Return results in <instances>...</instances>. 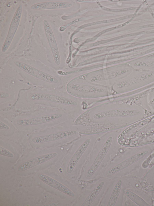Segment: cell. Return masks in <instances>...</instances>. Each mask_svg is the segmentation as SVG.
Wrapping results in <instances>:
<instances>
[{
    "mask_svg": "<svg viewBox=\"0 0 154 206\" xmlns=\"http://www.w3.org/2000/svg\"><path fill=\"white\" fill-rule=\"evenodd\" d=\"M133 65L134 69L154 71V58H147L135 61Z\"/></svg>",
    "mask_w": 154,
    "mask_h": 206,
    "instance_id": "16",
    "label": "cell"
},
{
    "mask_svg": "<svg viewBox=\"0 0 154 206\" xmlns=\"http://www.w3.org/2000/svg\"><path fill=\"white\" fill-rule=\"evenodd\" d=\"M128 76L116 84L117 88L135 89L154 85L153 71L134 69Z\"/></svg>",
    "mask_w": 154,
    "mask_h": 206,
    "instance_id": "1",
    "label": "cell"
},
{
    "mask_svg": "<svg viewBox=\"0 0 154 206\" xmlns=\"http://www.w3.org/2000/svg\"><path fill=\"white\" fill-rule=\"evenodd\" d=\"M57 155L56 153H52L34 157L20 165L18 167L17 170L20 172L27 170L53 159Z\"/></svg>",
    "mask_w": 154,
    "mask_h": 206,
    "instance_id": "12",
    "label": "cell"
},
{
    "mask_svg": "<svg viewBox=\"0 0 154 206\" xmlns=\"http://www.w3.org/2000/svg\"><path fill=\"white\" fill-rule=\"evenodd\" d=\"M14 64L23 71L43 81L52 84H56L58 82V79L54 76L27 63L16 61L14 62Z\"/></svg>",
    "mask_w": 154,
    "mask_h": 206,
    "instance_id": "2",
    "label": "cell"
},
{
    "mask_svg": "<svg viewBox=\"0 0 154 206\" xmlns=\"http://www.w3.org/2000/svg\"><path fill=\"white\" fill-rule=\"evenodd\" d=\"M134 69L133 67H129L99 74L92 77L89 80L91 82H96L118 77L127 76Z\"/></svg>",
    "mask_w": 154,
    "mask_h": 206,
    "instance_id": "11",
    "label": "cell"
},
{
    "mask_svg": "<svg viewBox=\"0 0 154 206\" xmlns=\"http://www.w3.org/2000/svg\"><path fill=\"white\" fill-rule=\"evenodd\" d=\"M148 153L147 150L143 151L126 159L108 170L106 175L111 176L122 171L143 158Z\"/></svg>",
    "mask_w": 154,
    "mask_h": 206,
    "instance_id": "10",
    "label": "cell"
},
{
    "mask_svg": "<svg viewBox=\"0 0 154 206\" xmlns=\"http://www.w3.org/2000/svg\"><path fill=\"white\" fill-rule=\"evenodd\" d=\"M104 185L103 182H100L93 190L82 204V206H90L100 192Z\"/></svg>",
    "mask_w": 154,
    "mask_h": 206,
    "instance_id": "19",
    "label": "cell"
},
{
    "mask_svg": "<svg viewBox=\"0 0 154 206\" xmlns=\"http://www.w3.org/2000/svg\"><path fill=\"white\" fill-rule=\"evenodd\" d=\"M79 20V19H76L74 20L67 24L65 25H64L61 26L59 28V31H64L67 27H68L69 26L74 23L75 22H76Z\"/></svg>",
    "mask_w": 154,
    "mask_h": 206,
    "instance_id": "22",
    "label": "cell"
},
{
    "mask_svg": "<svg viewBox=\"0 0 154 206\" xmlns=\"http://www.w3.org/2000/svg\"><path fill=\"white\" fill-rule=\"evenodd\" d=\"M9 127L3 122L0 121V129L2 130H8Z\"/></svg>",
    "mask_w": 154,
    "mask_h": 206,
    "instance_id": "23",
    "label": "cell"
},
{
    "mask_svg": "<svg viewBox=\"0 0 154 206\" xmlns=\"http://www.w3.org/2000/svg\"><path fill=\"white\" fill-rule=\"evenodd\" d=\"M9 96V94L7 93L3 92H0V98H7Z\"/></svg>",
    "mask_w": 154,
    "mask_h": 206,
    "instance_id": "24",
    "label": "cell"
},
{
    "mask_svg": "<svg viewBox=\"0 0 154 206\" xmlns=\"http://www.w3.org/2000/svg\"><path fill=\"white\" fill-rule=\"evenodd\" d=\"M72 5L71 3L68 2L49 1L35 3L32 5L30 8L34 10L56 9L66 8Z\"/></svg>",
    "mask_w": 154,
    "mask_h": 206,
    "instance_id": "14",
    "label": "cell"
},
{
    "mask_svg": "<svg viewBox=\"0 0 154 206\" xmlns=\"http://www.w3.org/2000/svg\"><path fill=\"white\" fill-rule=\"evenodd\" d=\"M68 87L71 89L80 92H103L105 90L94 86L87 85L74 83H71Z\"/></svg>",
    "mask_w": 154,
    "mask_h": 206,
    "instance_id": "17",
    "label": "cell"
},
{
    "mask_svg": "<svg viewBox=\"0 0 154 206\" xmlns=\"http://www.w3.org/2000/svg\"><path fill=\"white\" fill-rule=\"evenodd\" d=\"M33 101L44 100L67 105L75 106L78 105L76 101L59 95L44 93H36L30 96Z\"/></svg>",
    "mask_w": 154,
    "mask_h": 206,
    "instance_id": "6",
    "label": "cell"
},
{
    "mask_svg": "<svg viewBox=\"0 0 154 206\" xmlns=\"http://www.w3.org/2000/svg\"><path fill=\"white\" fill-rule=\"evenodd\" d=\"M23 6L20 4L16 9L11 22L8 33L2 48L4 53L9 48L17 31L22 17Z\"/></svg>",
    "mask_w": 154,
    "mask_h": 206,
    "instance_id": "3",
    "label": "cell"
},
{
    "mask_svg": "<svg viewBox=\"0 0 154 206\" xmlns=\"http://www.w3.org/2000/svg\"><path fill=\"white\" fill-rule=\"evenodd\" d=\"M0 155L10 158L14 157V155L12 153L1 146H0Z\"/></svg>",
    "mask_w": 154,
    "mask_h": 206,
    "instance_id": "21",
    "label": "cell"
},
{
    "mask_svg": "<svg viewBox=\"0 0 154 206\" xmlns=\"http://www.w3.org/2000/svg\"><path fill=\"white\" fill-rule=\"evenodd\" d=\"M141 111L135 108L110 110L95 114L93 117L100 119L112 117H132L140 114Z\"/></svg>",
    "mask_w": 154,
    "mask_h": 206,
    "instance_id": "4",
    "label": "cell"
},
{
    "mask_svg": "<svg viewBox=\"0 0 154 206\" xmlns=\"http://www.w3.org/2000/svg\"><path fill=\"white\" fill-rule=\"evenodd\" d=\"M62 116L61 113H52L32 118L19 119L17 121L16 123L22 126L37 125L52 121Z\"/></svg>",
    "mask_w": 154,
    "mask_h": 206,
    "instance_id": "7",
    "label": "cell"
},
{
    "mask_svg": "<svg viewBox=\"0 0 154 206\" xmlns=\"http://www.w3.org/2000/svg\"><path fill=\"white\" fill-rule=\"evenodd\" d=\"M112 140V137L110 136L106 140L92 165L88 170L86 174L87 177L91 176L98 169L109 150Z\"/></svg>",
    "mask_w": 154,
    "mask_h": 206,
    "instance_id": "9",
    "label": "cell"
},
{
    "mask_svg": "<svg viewBox=\"0 0 154 206\" xmlns=\"http://www.w3.org/2000/svg\"><path fill=\"white\" fill-rule=\"evenodd\" d=\"M39 179L48 185L70 197L75 196L74 192L69 188L52 178L44 174L38 175Z\"/></svg>",
    "mask_w": 154,
    "mask_h": 206,
    "instance_id": "13",
    "label": "cell"
},
{
    "mask_svg": "<svg viewBox=\"0 0 154 206\" xmlns=\"http://www.w3.org/2000/svg\"><path fill=\"white\" fill-rule=\"evenodd\" d=\"M91 140L88 138L85 140L75 151L70 159L66 169L67 172L71 173L85 151L88 146Z\"/></svg>",
    "mask_w": 154,
    "mask_h": 206,
    "instance_id": "15",
    "label": "cell"
},
{
    "mask_svg": "<svg viewBox=\"0 0 154 206\" xmlns=\"http://www.w3.org/2000/svg\"><path fill=\"white\" fill-rule=\"evenodd\" d=\"M44 31L51 49L55 63L57 65L61 63V59L57 43L51 27L48 20L43 21Z\"/></svg>",
    "mask_w": 154,
    "mask_h": 206,
    "instance_id": "5",
    "label": "cell"
},
{
    "mask_svg": "<svg viewBox=\"0 0 154 206\" xmlns=\"http://www.w3.org/2000/svg\"><path fill=\"white\" fill-rule=\"evenodd\" d=\"M122 183V180H119L115 184L108 201L107 206H115L121 192Z\"/></svg>",
    "mask_w": 154,
    "mask_h": 206,
    "instance_id": "18",
    "label": "cell"
},
{
    "mask_svg": "<svg viewBox=\"0 0 154 206\" xmlns=\"http://www.w3.org/2000/svg\"><path fill=\"white\" fill-rule=\"evenodd\" d=\"M124 193L131 200L139 206H149L143 199L130 191L125 190Z\"/></svg>",
    "mask_w": 154,
    "mask_h": 206,
    "instance_id": "20",
    "label": "cell"
},
{
    "mask_svg": "<svg viewBox=\"0 0 154 206\" xmlns=\"http://www.w3.org/2000/svg\"><path fill=\"white\" fill-rule=\"evenodd\" d=\"M77 133L75 130L60 131L33 138L32 141L35 143H41L54 141L73 136Z\"/></svg>",
    "mask_w": 154,
    "mask_h": 206,
    "instance_id": "8",
    "label": "cell"
},
{
    "mask_svg": "<svg viewBox=\"0 0 154 206\" xmlns=\"http://www.w3.org/2000/svg\"><path fill=\"white\" fill-rule=\"evenodd\" d=\"M148 105L150 106H154V97L149 100L148 102Z\"/></svg>",
    "mask_w": 154,
    "mask_h": 206,
    "instance_id": "25",
    "label": "cell"
}]
</instances>
